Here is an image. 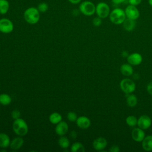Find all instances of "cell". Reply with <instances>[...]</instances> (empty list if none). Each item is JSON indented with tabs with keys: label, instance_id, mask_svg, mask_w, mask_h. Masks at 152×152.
<instances>
[{
	"label": "cell",
	"instance_id": "cell-34",
	"mask_svg": "<svg viewBox=\"0 0 152 152\" xmlns=\"http://www.w3.org/2000/svg\"><path fill=\"white\" fill-rule=\"evenodd\" d=\"M129 55V54L128 52L126 51V50H124V51H122V53H121V56H122V58H126Z\"/></svg>",
	"mask_w": 152,
	"mask_h": 152
},
{
	"label": "cell",
	"instance_id": "cell-28",
	"mask_svg": "<svg viewBox=\"0 0 152 152\" xmlns=\"http://www.w3.org/2000/svg\"><path fill=\"white\" fill-rule=\"evenodd\" d=\"M66 118H67L68 120L70 122H75L78 116H77V115L76 114V113H75L74 112H69L67 113Z\"/></svg>",
	"mask_w": 152,
	"mask_h": 152
},
{
	"label": "cell",
	"instance_id": "cell-25",
	"mask_svg": "<svg viewBox=\"0 0 152 152\" xmlns=\"http://www.w3.org/2000/svg\"><path fill=\"white\" fill-rule=\"evenodd\" d=\"M58 142L59 145L62 148H64V149L67 148L69 145V139L67 137H65L64 135V136H61V137L58 140Z\"/></svg>",
	"mask_w": 152,
	"mask_h": 152
},
{
	"label": "cell",
	"instance_id": "cell-9",
	"mask_svg": "<svg viewBox=\"0 0 152 152\" xmlns=\"http://www.w3.org/2000/svg\"><path fill=\"white\" fill-rule=\"evenodd\" d=\"M152 123L151 118L146 115H142L139 117L137 121V125L139 128L145 130L148 129Z\"/></svg>",
	"mask_w": 152,
	"mask_h": 152
},
{
	"label": "cell",
	"instance_id": "cell-20",
	"mask_svg": "<svg viewBox=\"0 0 152 152\" xmlns=\"http://www.w3.org/2000/svg\"><path fill=\"white\" fill-rule=\"evenodd\" d=\"M126 102L128 106L133 107H135L138 103V99L137 96L132 94H126Z\"/></svg>",
	"mask_w": 152,
	"mask_h": 152
},
{
	"label": "cell",
	"instance_id": "cell-2",
	"mask_svg": "<svg viewBox=\"0 0 152 152\" xmlns=\"http://www.w3.org/2000/svg\"><path fill=\"white\" fill-rule=\"evenodd\" d=\"M12 129L15 134L18 136H24L28 131V127L27 122L22 118L14 120L12 123Z\"/></svg>",
	"mask_w": 152,
	"mask_h": 152
},
{
	"label": "cell",
	"instance_id": "cell-17",
	"mask_svg": "<svg viewBox=\"0 0 152 152\" xmlns=\"http://www.w3.org/2000/svg\"><path fill=\"white\" fill-rule=\"evenodd\" d=\"M142 147L147 151H152V135L145 136L142 141Z\"/></svg>",
	"mask_w": 152,
	"mask_h": 152
},
{
	"label": "cell",
	"instance_id": "cell-18",
	"mask_svg": "<svg viewBox=\"0 0 152 152\" xmlns=\"http://www.w3.org/2000/svg\"><path fill=\"white\" fill-rule=\"evenodd\" d=\"M10 137L5 133H0V147L2 148H6L10 146Z\"/></svg>",
	"mask_w": 152,
	"mask_h": 152
},
{
	"label": "cell",
	"instance_id": "cell-12",
	"mask_svg": "<svg viewBox=\"0 0 152 152\" xmlns=\"http://www.w3.org/2000/svg\"><path fill=\"white\" fill-rule=\"evenodd\" d=\"M145 135V132L144 129L139 128H134L131 131V137L133 140L136 142H142Z\"/></svg>",
	"mask_w": 152,
	"mask_h": 152
},
{
	"label": "cell",
	"instance_id": "cell-19",
	"mask_svg": "<svg viewBox=\"0 0 152 152\" xmlns=\"http://www.w3.org/2000/svg\"><path fill=\"white\" fill-rule=\"evenodd\" d=\"M122 25H123L124 28L126 31H131L135 28L136 26V22H135V20L126 18V19L122 23Z\"/></svg>",
	"mask_w": 152,
	"mask_h": 152
},
{
	"label": "cell",
	"instance_id": "cell-13",
	"mask_svg": "<svg viewBox=\"0 0 152 152\" xmlns=\"http://www.w3.org/2000/svg\"><path fill=\"white\" fill-rule=\"evenodd\" d=\"M75 122L77 126L83 129H87L91 125L90 119L85 116H81L78 117Z\"/></svg>",
	"mask_w": 152,
	"mask_h": 152
},
{
	"label": "cell",
	"instance_id": "cell-3",
	"mask_svg": "<svg viewBox=\"0 0 152 152\" xmlns=\"http://www.w3.org/2000/svg\"><path fill=\"white\" fill-rule=\"evenodd\" d=\"M109 16L110 21L116 25L122 24L126 18L125 10L119 8L113 9L110 11Z\"/></svg>",
	"mask_w": 152,
	"mask_h": 152
},
{
	"label": "cell",
	"instance_id": "cell-26",
	"mask_svg": "<svg viewBox=\"0 0 152 152\" xmlns=\"http://www.w3.org/2000/svg\"><path fill=\"white\" fill-rule=\"evenodd\" d=\"M138 119L133 115H129L126 117L125 122L126 124L130 127H134L137 125Z\"/></svg>",
	"mask_w": 152,
	"mask_h": 152
},
{
	"label": "cell",
	"instance_id": "cell-38",
	"mask_svg": "<svg viewBox=\"0 0 152 152\" xmlns=\"http://www.w3.org/2000/svg\"><path fill=\"white\" fill-rule=\"evenodd\" d=\"M148 4L149 5L152 7V0H148Z\"/></svg>",
	"mask_w": 152,
	"mask_h": 152
},
{
	"label": "cell",
	"instance_id": "cell-35",
	"mask_svg": "<svg viewBox=\"0 0 152 152\" xmlns=\"http://www.w3.org/2000/svg\"><path fill=\"white\" fill-rule=\"evenodd\" d=\"M71 4L74 5H77L81 2V0H68Z\"/></svg>",
	"mask_w": 152,
	"mask_h": 152
},
{
	"label": "cell",
	"instance_id": "cell-22",
	"mask_svg": "<svg viewBox=\"0 0 152 152\" xmlns=\"http://www.w3.org/2000/svg\"><path fill=\"white\" fill-rule=\"evenodd\" d=\"M12 102L11 96L7 93H2L0 94V104L2 106L9 105Z\"/></svg>",
	"mask_w": 152,
	"mask_h": 152
},
{
	"label": "cell",
	"instance_id": "cell-11",
	"mask_svg": "<svg viewBox=\"0 0 152 152\" xmlns=\"http://www.w3.org/2000/svg\"><path fill=\"white\" fill-rule=\"evenodd\" d=\"M126 60L128 64L131 65H138L142 61V55L139 53H133L129 54L128 56L126 58Z\"/></svg>",
	"mask_w": 152,
	"mask_h": 152
},
{
	"label": "cell",
	"instance_id": "cell-15",
	"mask_svg": "<svg viewBox=\"0 0 152 152\" xmlns=\"http://www.w3.org/2000/svg\"><path fill=\"white\" fill-rule=\"evenodd\" d=\"M24 140L21 136L17 137L14 138L10 142V147L12 150L16 151L21 148V147L23 145Z\"/></svg>",
	"mask_w": 152,
	"mask_h": 152
},
{
	"label": "cell",
	"instance_id": "cell-24",
	"mask_svg": "<svg viewBox=\"0 0 152 152\" xmlns=\"http://www.w3.org/2000/svg\"><path fill=\"white\" fill-rule=\"evenodd\" d=\"M71 151L72 152H84L85 148L82 143L80 142H75L72 144L71 147Z\"/></svg>",
	"mask_w": 152,
	"mask_h": 152
},
{
	"label": "cell",
	"instance_id": "cell-27",
	"mask_svg": "<svg viewBox=\"0 0 152 152\" xmlns=\"http://www.w3.org/2000/svg\"><path fill=\"white\" fill-rule=\"evenodd\" d=\"M37 8L40 13H44V12H46L48 10L49 6H48V4L47 3L43 2L40 3L37 5Z\"/></svg>",
	"mask_w": 152,
	"mask_h": 152
},
{
	"label": "cell",
	"instance_id": "cell-1",
	"mask_svg": "<svg viewBox=\"0 0 152 152\" xmlns=\"http://www.w3.org/2000/svg\"><path fill=\"white\" fill-rule=\"evenodd\" d=\"M40 13L37 8L34 7H29L24 12L23 16L24 20L30 24H35L40 20Z\"/></svg>",
	"mask_w": 152,
	"mask_h": 152
},
{
	"label": "cell",
	"instance_id": "cell-14",
	"mask_svg": "<svg viewBox=\"0 0 152 152\" xmlns=\"http://www.w3.org/2000/svg\"><path fill=\"white\" fill-rule=\"evenodd\" d=\"M68 124L65 121H61L56 125L55 132L59 136H64L68 132Z\"/></svg>",
	"mask_w": 152,
	"mask_h": 152
},
{
	"label": "cell",
	"instance_id": "cell-29",
	"mask_svg": "<svg viewBox=\"0 0 152 152\" xmlns=\"http://www.w3.org/2000/svg\"><path fill=\"white\" fill-rule=\"evenodd\" d=\"M20 115H21L20 112L18 109H14V110H13L11 112V118H12L14 120L20 118Z\"/></svg>",
	"mask_w": 152,
	"mask_h": 152
},
{
	"label": "cell",
	"instance_id": "cell-5",
	"mask_svg": "<svg viewBox=\"0 0 152 152\" xmlns=\"http://www.w3.org/2000/svg\"><path fill=\"white\" fill-rule=\"evenodd\" d=\"M120 88L125 94H130L135 91L136 85L133 80L128 78H125L121 81Z\"/></svg>",
	"mask_w": 152,
	"mask_h": 152
},
{
	"label": "cell",
	"instance_id": "cell-8",
	"mask_svg": "<svg viewBox=\"0 0 152 152\" xmlns=\"http://www.w3.org/2000/svg\"><path fill=\"white\" fill-rule=\"evenodd\" d=\"M125 12L126 18L134 20H136L137 19H138L140 14V11L136 7V6L132 5H129L126 7L125 10Z\"/></svg>",
	"mask_w": 152,
	"mask_h": 152
},
{
	"label": "cell",
	"instance_id": "cell-32",
	"mask_svg": "<svg viewBox=\"0 0 152 152\" xmlns=\"http://www.w3.org/2000/svg\"><path fill=\"white\" fill-rule=\"evenodd\" d=\"M119 147L117 145H112L109 149V151L110 152H119Z\"/></svg>",
	"mask_w": 152,
	"mask_h": 152
},
{
	"label": "cell",
	"instance_id": "cell-37",
	"mask_svg": "<svg viewBox=\"0 0 152 152\" xmlns=\"http://www.w3.org/2000/svg\"><path fill=\"white\" fill-rule=\"evenodd\" d=\"M125 1V0H112V2L115 4H121Z\"/></svg>",
	"mask_w": 152,
	"mask_h": 152
},
{
	"label": "cell",
	"instance_id": "cell-23",
	"mask_svg": "<svg viewBox=\"0 0 152 152\" xmlns=\"http://www.w3.org/2000/svg\"><path fill=\"white\" fill-rule=\"evenodd\" d=\"M10 8V4L7 0H0V14H7Z\"/></svg>",
	"mask_w": 152,
	"mask_h": 152
},
{
	"label": "cell",
	"instance_id": "cell-21",
	"mask_svg": "<svg viewBox=\"0 0 152 152\" xmlns=\"http://www.w3.org/2000/svg\"><path fill=\"white\" fill-rule=\"evenodd\" d=\"M62 117L61 115L58 113V112H53L52 113L49 117V120L50 123L54 125H56L61 121H62Z\"/></svg>",
	"mask_w": 152,
	"mask_h": 152
},
{
	"label": "cell",
	"instance_id": "cell-7",
	"mask_svg": "<svg viewBox=\"0 0 152 152\" xmlns=\"http://www.w3.org/2000/svg\"><path fill=\"white\" fill-rule=\"evenodd\" d=\"M14 30V24L11 20L7 18L0 19V32L5 34L10 33Z\"/></svg>",
	"mask_w": 152,
	"mask_h": 152
},
{
	"label": "cell",
	"instance_id": "cell-31",
	"mask_svg": "<svg viewBox=\"0 0 152 152\" xmlns=\"http://www.w3.org/2000/svg\"><path fill=\"white\" fill-rule=\"evenodd\" d=\"M142 2V0H128V2L129 5L137 6L140 5Z\"/></svg>",
	"mask_w": 152,
	"mask_h": 152
},
{
	"label": "cell",
	"instance_id": "cell-16",
	"mask_svg": "<svg viewBox=\"0 0 152 152\" xmlns=\"http://www.w3.org/2000/svg\"><path fill=\"white\" fill-rule=\"evenodd\" d=\"M120 72L123 75L129 77L133 74L134 69L129 64H124L120 66Z\"/></svg>",
	"mask_w": 152,
	"mask_h": 152
},
{
	"label": "cell",
	"instance_id": "cell-36",
	"mask_svg": "<svg viewBox=\"0 0 152 152\" xmlns=\"http://www.w3.org/2000/svg\"><path fill=\"white\" fill-rule=\"evenodd\" d=\"M70 136L72 138L74 139L77 137V132L75 131H72L71 132H70Z\"/></svg>",
	"mask_w": 152,
	"mask_h": 152
},
{
	"label": "cell",
	"instance_id": "cell-4",
	"mask_svg": "<svg viewBox=\"0 0 152 152\" xmlns=\"http://www.w3.org/2000/svg\"><path fill=\"white\" fill-rule=\"evenodd\" d=\"M79 11L86 16H91L96 12V5L91 1H84L80 2Z\"/></svg>",
	"mask_w": 152,
	"mask_h": 152
},
{
	"label": "cell",
	"instance_id": "cell-6",
	"mask_svg": "<svg viewBox=\"0 0 152 152\" xmlns=\"http://www.w3.org/2000/svg\"><path fill=\"white\" fill-rule=\"evenodd\" d=\"M110 12L109 5L104 2H99L96 5V13L101 18H105L109 15Z\"/></svg>",
	"mask_w": 152,
	"mask_h": 152
},
{
	"label": "cell",
	"instance_id": "cell-33",
	"mask_svg": "<svg viewBox=\"0 0 152 152\" xmlns=\"http://www.w3.org/2000/svg\"><path fill=\"white\" fill-rule=\"evenodd\" d=\"M147 92L152 96V81L150 82L147 86Z\"/></svg>",
	"mask_w": 152,
	"mask_h": 152
},
{
	"label": "cell",
	"instance_id": "cell-10",
	"mask_svg": "<svg viewBox=\"0 0 152 152\" xmlns=\"http://www.w3.org/2000/svg\"><path fill=\"white\" fill-rule=\"evenodd\" d=\"M93 147L97 151L103 150L107 145V140L104 137H98L96 138L93 142Z\"/></svg>",
	"mask_w": 152,
	"mask_h": 152
},
{
	"label": "cell",
	"instance_id": "cell-30",
	"mask_svg": "<svg viewBox=\"0 0 152 152\" xmlns=\"http://www.w3.org/2000/svg\"><path fill=\"white\" fill-rule=\"evenodd\" d=\"M102 18H100L99 17H94L92 21V23H93V24L96 26V27H99L100 26L102 23Z\"/></svg>",
	"mask_w": 152,
	"mask_h": 152
}]
</instances>
